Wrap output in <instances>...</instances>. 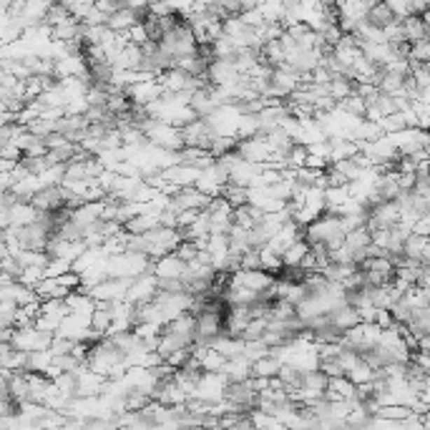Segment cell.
<instances>
[{
  "label": "cell",
  "mask_w": 430,
  "mask_h": 430,
  "mask_svg": "<svg viewBox=\"0 0 430 430\" xmlns=\"http://www.w3.org/2000/svg\"><path fill=\"white\" fill-rule=\"evenodd\" d=\"M428 28H430L428 13H423V15L410 13V15H405V18H400V38L408 41V43H415V41L428 38Z\"/></svg>",
  "instance_id": "1"
},
{
  "label": "cell",
  "mask_w": 430,
  "mask_h": 430,
  "mask_svg": "<svg viewBox=\"0 0 430 430\" xmlns=\"http://www.w3.org/2000/svg\"><path fill=\"white\" fill-rule=\"evenodd\" d=\"M403 252H405L408 259L412 262H420V265H430V244H428V237L423 234H412L403 242Z\"/></svg>",
  "instance_id": "2"
},
{
  "label": "cell",
  "mask_w": 430,
  "mask_h": 430,
  "mask_svg": "<svg viewBox=\"0 0 430 430\" xmlns=\"http://www.w3.org/2000/svg\"><path fill=\"white\" fill-rule=\"evenodd\" d=\"M151 272H154L156 277H184L186 262L184 259H179L174 252H169L151 262Z\"/></svg>",
  "instance_id": "3"
},
{
  "label": "cell",
  "mask_w": 430,
  "mask_h": 430,
  "mask_svg": "<svg viewBox=\"0 0 430 430\" xmlns=\"http://www.w3.org/2000/svg\"><path fill=\"white\" fill-rule=\"evenodd\" d=\"M365 23L368 25H373V28H380V31H385L387 25L390 23H395V20H398V15H395L393 11H390V8L385 6V3H375V6H370L368 11H365Z\"/></svg>",
  "instance_id": "4"
},
{
  "label": "cell",
  "mask_w": 430,
  "mask_h": 430,
  "mask_svg": "<svg viewBox=\"0 0 430 430\" xmlns=\"http://www.w3.org/2000/svg\"><path fill=\"white\" fill-rule=\"evenodd\" d=\"M216 194H219L221 199H227L232 207H240V204L249 202V186L240 184V181H232V179H227V181L216 189Z\"/></svg>",
  "instance_id": "5"
},
{
  "label": "cell",
  "mask_w": 430,
  "mask_h": 430,
  "mask_svg": "<svg viewBox=\"0 0 430 430\" xmlns=\"http://www.w3.org/2000/svg\"><path fill=\"white\" fill-rule=\"evenodd\" d=\"M279 365H282V360L277 355H272V352H267V355L257 357L252 363V375L257 377H275L277 370H279Z\"/></svg>",
  "instance_id": "6"
},
{
  "label": "cell",
  "mask_w": 430,
  "mask_h": 430,
  "mask_svg": "<svg viewBox=\"0 0 430 430\" xmlns=\"http://www.w3.org/2000/svg\"><path fill=\"white\" fill-rule=\"evenodd\" d=\"M310 244L305 240H295L292 244L284 247V252H282V265H300L302 257L307 254Z\"/></svg>",
  "instance_id": "7"
},
{
  "label": "cell",
  "mask_w": 430,
  "mask_h": 430,
  "mask_svg": "<svg viewBox=\"0 0 430 430\" xmlns=\"http://www.w3.org/2000/svg\"><path fill=\"white\" fill-rule=\"evenodd\" d=\"M408 61H412V63H428L430 61V43H428V38L410 43V55H408Z\"/></svg>",
  "instance_id": "8"
},
{
  "label": "cell",
  "mask_w": 430,
  "mask_h": 430,
  "mask_svg": "<svg viewBox=\"0 0 430 430\" xmlns=\"http://www.w3.org/2000/svg\"><path fill=\"white\" fill-rule=\"evenodd\" d=\"M390 11L398 15V18H405V15H410V8H408V0H382Z\"/></svg>",
  "instance_id": "9"
},
{
  "label": "cell",
  "mask_w": 430,
  "mask_h": 430,
  "mask_svg": "<svg viewBox=\"0 0 430 430\" xmlns=\"http://www.w3.org/2000/svg\"><path fill=\"white\" fill-rule=\"evenodd\" d=\"M360 3H365V6H375V3H380V0H360Z\"/></svg>",
  "instance_id": "10"
}]
</instances>
